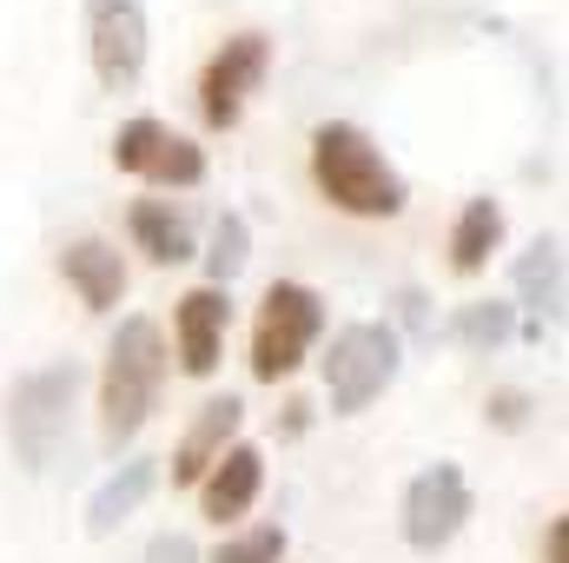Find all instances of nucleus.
Here are the masks:
<instances>
[{"label":"nucleus","mask_w":569,"mask_h":563,"mask_svg":"<svg viewBox=\"0 0 569 563\" xmlns=\"http://www.w3.org/2000/svg\"><path fill=\"white\" fill-rule=\"evenodd\" d=\"M311 186L338 213H351V219H398L411 206L405 172L378 152V140L365 127H351V120H325L311 134Z\"/></svg>","instance_id":"f257e3e1"},{"label":"nucleus","mask_w":569,"mask_h":563,"mask_svg":"<svg viewBox=\"0 0 569 563\" xmlns=\"http://www.w3.org/2000/svg\"><path fill=\"white\" fill-rule=\"evenodd\" d=\"M166 372H172V352H166V332L152 318H127L107 345V365H100V437L120 451L133 444L166 392Z\"/></svg>","instance_id":"f03ea898"},{"label":"nucleus","mask_w":569,"mask_h":563,"mask_svg":"<svg viewBox=\"0 0 569 563\" xmlns=\"http://www.w3.org/2000/svg\"><path fill=\"white\" fill-rule=\"evenodd\" d=\"M80 358H53L40 372H27L13 392H7V444L20 457V471H53V457L67 451L73 437V398H80Z\"/></svg>","instance_id":"7ed1b4c3"},{"label":"nucleus","mask_w":569,"mask_h":563,"mask_svg":"<svg viewBox=\"0 0 569 563\" xmlns=\"http://www.w3.org/2000/svg\"><path fill=\"white\" fill-rule=\"evenodd\" d=\"M398 365H405L398 325H378V318L345 325V332L331 338V352H325V398H331V412L351 418V412H365L371 398H385L391 378H398Z\"/></svg>","instance_id":"20e7f679"},{"label":"nucleus","mask_w":569,"mask_h":563,"mask_svg":"<svg viewBox=\"0 0 569 563\" xmlns=\"http://www.w3.org/2000/svg\"><path fill=\"white\" fill-rule=\"evenodd\" d=\"M325 332V298L298 279H272L266 285V305H259V332H252V378L259 385H279L305 365V352L318 345Z\"/></svg>","instance_id":"39448f33"},{"label":"nucleus","mask_w":569,"mask_h":563,"mask_svg":"<svg viewBox=\"0 0 569 563\" xmlns=\"http://www.w3.org/2000/svg\"><path fill=\"white\" fill-rule=\"evenodd\" d=\"M266 73H272V40H266L259 27L232 33V40L206 60V73H199V113H206V127H212V134L239 127V113H246V100L266 87Z\"/></svg>","instance_id":"423d86ee"},{"label":"nucleus","mask_w":569,"mask_h":563,"mask_svg":"<svg viewBox=\"0 0 569 563\" xmlns=\"http://www.w3.org/2000/svg\"><path fill=\"white\" fill-rule=\"evenodd\" d=\"M87 47H93V73L107 93H127L146 73V47H152V27H146L140 0H87Z\"/></svg>","instance_id":"0eeeda50"},{"label":"nucleus","mask_w":569,"mask_h":563,"mask_svg":"<svg viewBox=\"0 0 569 563\" xmlns=\"http://www.w3.org/2000/svg\"><path fill=\"white\" fill-rule=\"evenodd\" d=\"M113 166L146 186H199L206 179V146L172 134L166 120H127L113 134Z\"/></svg>","instance_id":"6e6552de"},{"label":"nucleus","mask_w":569,"mask_h":563,"mask_svg":"<svg viewBox=\"0 0 569 563\" xmlns=\"http://www.w3.org/2000/svg\"><path fill=\"white\" fill-rule=\"evenodd\" d=\"M463 517H470V484L457 464H430L411 477V491H405V544L411 551H425V557L443 551L463 531Z\"/></svg>","instance_id":"1a4fd4ad"},{"label":"nucleus","mask_w":569,"mask_h":563,"mask_svg":"<svg viewBox=\"0 0 569 563\" xmlns=\"http://www.w3.org/2000/svg\"><path fill=\"white\" fill-rule=\"evenodd\" d=\"M226 325H232V298H226V285H192V292L172 305L179 365H186L192 378H212V365H219V345H226Z\"/></svg>","instance_id":"9d476101"},{"label":"nucleus","mask_w":569,"mask_h":563,"mask_svg":"<svg viewBox=\"0 0 569 563\" xmlns=\"http://www.w3.org/2000/svg\"><path fill=\"white\" fill-rule=\"evenodd\" d=\"M259 491H266V451L232 437V444L219 451V464L199 477V511H206L212 524H239V517L259 504Z\"/></svg>","instance_id":"9b49d317"},{"label":"nucleus","mask_w":569,"mask_h":563,"mask_svg":"<svg viewBox=\"0 0 569 563\" xmlns=\"http://www.w3.org/2000/svg\"><path fill=\"white\" fill-rule=\"evenodd\" d=\"M239 418H246V405L226 392V398H206L199 405V418L186 424V437L172 444V491H192L212 464H219V451L232 444V431H239Z\"/></svg>","instance_id":"f8f14e48"},{"label":"nucleus","mask_w":569,"mask_h":563,"mask_svg":"<svg viewBox=\"0 0 569 563\" xmlns=\"http://www.w3.org/2000/svg\"><path fill=\"white\" fill-rule=\"evenodd\" d=\"M510 285H517V305L530 312V338H543V325L563 318V239H537L530 253H517L510 266Z\"/></svg>","instance_id":"ddd939ff"},{"label":"nucleus","mask_w":569,"mask_h":563,"mask_svg":"<svg viewBox=\"0 0 569 563\" xmlns=\"http://www.w3.org/2000/svg\"><path fill=\"white\" fill-rule=\"evenodd\" d=\"M60 279L80 292L87 312H113L120 292H127V259H120L107 239H80V246L60 253Z\"/></svg>","instance_id":"4468645a"},{"label":"nucleus","mask_w":569,"mask_h":563,"mask_svg":"<svg viewBox=\"0 0 569 563\" xmlns=\"http://www.w3.org/2000/svg\"><path fill=\"white\" fill-rule=\"evenodd\" d=\"M152 491H159V457H127V464H120V471L87 497V531H93V537H113V531H120V524L146 504V497H152Z\"/></svg>","instance_id":"2eb2a0df"},{"label":"nucleus","mask_w":569,"mask_h":563,"mask_svg":"<svg viewBox=\"0 0 569 563\" xmlns=\"http://www.w3.org/2000/svg\"><path fill=\"white\" fill-rule=\"evenodd\" d=\"M127 233H133V246H140L152 266H186L199 253L192 246V226H186V213H172V199H140L127 213Z\"/></svg>","instance_id":"dca6fc26"},{"label":"nucleus","mask_w":569,"mask_h":563,"mask_svg":"<svg viewBox=\"0 0 569 563\" xmlns=\"http://www.w3.org/2000/svg\"><path fill=\"white\" fill-rule=\"evenodd\" d=\"M497 246H503V206H497V199H470V206L457 213V226H450V266L470 279V273L490 266Z\"/></svg>","instance_id":"f3484780"},{"label":"nucleus","mask_w":569,"mask_h":563,"mask_svg":"<svg viewBox=\"0 0 569 563\" xmlns=\"http://www.w3.org/2000/svg\"><path fill=\"white\" fill-rule=\"evenodd\" d=\"M450 338H457L463 352H497V345H510V338H517V305H503V298L457 305V318H450Z\"/></svg>","instance_id":"a211bd4d"},{"label":"nucleus","mask_w":569,"mask_h":563,"mask_svg":"<svg viewBox=\"0 0 569 563\" xmlns=\"http://www.w3.org/2000/svg\"><path fill=\"white\" fill-rule=\"evenodd\" d=\"M246 259H252V226H246V213H219L212 246H206V285H232L246 273Z\"/></svg>","instance_id":"6ab92c4d"},{"label":"nucleus","mask_w":569,"mask_h":563,"mask_svg":"<svg viewBox=\"0 0 569 563\" xmlns=\"http://www.w3.org/2000/svg\"><path fill=\"white\" fill-rule=\"evenodd\" d=\"M206 563H284V531L279 524H252L246 537H226Z\"/></svg>","instance_id":"aec40b11"},{"label":"nucleus","mask_w":569,"mask_h":563,"mask_svg":"<svg viewBox=\"0 0 569 563\" xmlns=\"http://www.w3.org/2000/svg\"><path fill=\"white\" fill-rule=\"evenodd\" d=\"M146 563H206V557H199V544H192L186 531H159V537L146 544Z\"/></svg>","instance_id":"412c9836"},{"label":"nucleus","mask_w":569,"mask_h":563,"mask_svg":"<svg viewBox=\"0 0 569 563\" xmlns=\"http://www.w3.org/2000/svg\"><path fill=\"white\" fill-rule=\"evenodd\" d=\"M490 424H497V431H523V424H530V398H523V392H497V398H490Z\"/></svg>","instance_id":"4be33fe9"},{"label":"nucleus","mask_w":569,"mask_h":563,"mask_svg":"<svg viewBox=\"0 0 569 563\" xmlns=\"http://www.w3.org/2000/svg\"><path fill=\"white\" fill-rule=\"evenodd\" d=\"M543 563H569V524L563 517L543 524Z\"/></svg>","instance_id":"5701e85b"},{"label":"nucleus","mask_w":569,"mask_h":563,"mask_svg":"<svg viewBox=\"0 0 569 563\" xmlns=\"http://www.w3.org/2000/svg\"><path fill=\"white\" fill-rule=\"evenodd\" d=\"M398 318L411 332H430V312H425V292H398Z\"/></svg>","instance_id":"b1692460"},{"label":"nucleus","mask_w":569,"mask_h":563,"mask_svg":"<svg viewBox=\"0 0 569 563\" xmlns=\"http://www.w3.org/2000/svg\"><path fill=\"white\" fill-rule=\"evenodd\" d=\"M305 424H311V405H305V398H291V405H284V437H298Z\"/></svg>","instance_id":"393cba45"}]
</instances>
